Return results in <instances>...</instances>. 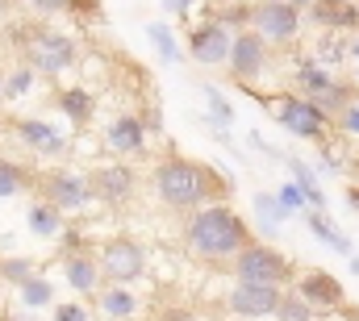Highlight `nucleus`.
I'll list each match as a JSON object with an SVG mask.
<instances>
[{
	"mask_svg": "<svg viewBox=\"0 0 359 321\" xmlns=\"http://www.w3.org/2000/svg\"><path fill=\"white\" fill-rule=\"evenodd\" d=\"M180 242H184V250L192 259L213 263V267H230V259L247 242H255V234L238 217V209H230V200H213V205H201V209L184 213Z\"/></svg>",
	"mask_w": 359,
	"mask_h": 321,
	"instance_id": "nucleus-1",
	"label": "nucleus"
},
{
	"mask_svg": "<svg viewBox=\"0 0 359 321\" xmlns=\"http://www.w3.org/2000/svg\"><path fill=\"white\" fill-rule=\"evenodd\" d=\"M151 188L155 196L176 209V213H192L201 205H213V200H226L234 188L201 159H184V155H168V159L155 163L151 171Z\"/></svg>",
	"mask_w": 359,
	"mask_h": 321,
	"instance_id": "nucleus-2",
	"label": "nucleus"
},
{
	"mask_svg": "<svg viewBox=\"0 0 359 321\" xmlns=\"http://www.w3.org/2000/svg\"><path fill=\"white\" fill-rule=\"evenodd\" d=\"M230 271L234 280H247V284H271V288H288L297 275H292V263L271 246V242H247L234 259H230Z\"/></svg>",
	"mask_w": 359,
	"mask_h": 321,
	"instance_id": "nucleus-3",
	"label": "nucleus"
},
{
	"mask_svg": "<svg viewBox=\"0 0 359 321\" xmlns=\"http://www.w3.org/2000/svg\"><path fill=\"white\" fill-rule=\"evenodd\" d=\"M268 109H271V117L284 125V134H292L297 142H326V134H330V117L313 100H305L297 92L271 96Z\"/></svg>",
	"mask_w": 359,
	"mask_h": 321,
	"instance_id": "nucleus-4",
	"label": "nucleus"
},
{
	"mask_svg": "<svg viewBox=\"0 0 359 321\" xmlns=\"http://www.w3.org/2000/svg\"><path fill=\"white\" fill-rule=\"evenodd\" d=\"M301 25H305V8L292 0H255L247 17V29H255L271 46H292Z\"/></svg>",
	"mask_w": 359,
	"mask_h": 321,
	"instance_id": "nucleus-5",
	"label": "nucleus"
},
{
	"mask_svg": "<svg viewBox=\"0 0 359 321\" xmlns=\"http://www.w3.org/2000/svg\"><path fill=\"white\" fill-rule=\"evenodd\" d=\"M38 192L42 200H50L55 209H63L67 217L72 213H88L96 205V192H92V179L88 171H76V167H55L38 179Z\"/></svg>",
	"mask_w": 359,
	"mask_h": 321,
	"instance_id": "nucleus-6",
	"label": "nucleus"
},
{
	"mask_svg": "<svg viewBox=\"0 0 359 321\" xmlns=\"http://www.w3.org/2000/svg\"><path fill=\"white\" fill-rule=\"evenodd\" d=\"M96 263H100L104 284H130V288L142 284L147 280V267H151L147 246L138 238H109L96 250Z\"/></svg>",
	"mask_w": 359,
	"mask_h": 321,
	"instance_id": "nucleus-7",
	"label": "nucleus"
},
{
	"mask_svg": "<svg viewBox=\"0 0 359 321\" xmlns=\"http://www.w3.org/2000/svg\"><path fill=\"white\" fill-rule=\"evenodd\" d=\"M25 59L38 76H63V71L76 67L80 46H76V38H67L59 29H34L29 42H25Z\"/></svg>",
	"mask_w": 359,
	"mask_h": 321,
	"instance_id": "nucleus-8",
	"label": "nucleus"
},
{
	"mask_svg": "<svg viewBox=\"0 0 359 321\" xmlns=\"http://www.w3.org/2000/svg\"><path fill=\"white\" fill-rule=\"evenodd\" d=\"M226 67H230V80L234 83H247V88L259 83L271 67V42H264L255 29H234Z\"/></svg>",
	"mask_w": 359,
	"mask_h": 321,
	"instance_id": "nucleus-9",
	"label": "nucleus"
},
{
	"mask_svg": "<svg viewBox=\"0 0 359 321\" xmlns=\"http://www.w3.org/2000/svg\"><path fill=\"white\" fill-rule=\"evenodd\" d=\"M230 42H234V29L222 21V17H205L188 29V59L196 67H226L230 59Z\"/></svg>",
	"mask_w": 359,
	"mask_h": 321,
	"instance_id": "nucleus-10",
	"label": "nucleus"
},
{
	"mask_svg": "<svg viewBox=\"0 0 359 321\" xmlns=\"http://www.w3.org/2000/svg\"><path fill=\"white\" fill-rule=\"evenodd\" d=\"M280 296H284V288L234 280L230 292H226V309L243 321H268V317H276V309H280Z\"/></svg>",
	"mask_w": 359,
	"mask_h": 321,
	"instance_id": "nucleus-11",
	"label": "nucleus"
},
{
	"mask_svg": "<svg viewBox=\"0 0 359 321\" xmlns=\"http://www.w3.org/2000/svg\"><path fill=\"white\" fill-rule=\"evenodd\" d=\"M13 134L38 159H63L67 155V134L55 121H46V117H17L13 121Z\"/></svg>",
	"mask_w": 359,
	"mask_h": 321,
	"instance_id": "nucleus-12",
	"label": "nucleus"
},
{
	"mask_svg": "<svg viewBox=\"0 0 359 321\" xmlns=\"http://www.w3.org/2000/svg\"><path fill=\"white\" fill-rule=\"evenodd\" d=\"M104 146H109V155H117V159H142L147 146H151V134H147L142 117H138L134 109H126V113H117V117L104 125Z\"/></svg>",
	"mask_w": 359,
	"mask_h": 321,
	"instance_id": "nucleus-13",
	"label": "nucleus"
},
{
	"mask_svg": "<svg viewBox=\"0 0 359 321\" xmlns=\"http://www.w3.org/2000/svg\"><path fill=\"white\" fill-rule=\"evenodd\" d=\"M92 179V192H96V200L100 205H126V200H134V192H138V171L130 167V163H104V167H92L88 171Z\"/></svg>",
	"mask_w": 359,
	"mask_h": 321,
	"instance_id": "nucleus-14",
	"label": "nucleus"
},
{
	"mask_svg": "<svg viewBox=\"0 0 359 321\" xmlns=\"http://www.w3.org/2000/svg\"><path fill=\"white\" fill-rule=\"evenodd\" d=\"M63 280H67V288H72L76 296H96V292H100V284H104L100 263H96V250L80 246V250L63 254Z\"/></svg>",
	"mask_w": 359,
	"mask_h": 321,
	"instance_id": "nucleus-15",
	"label": "nucleus"
},
{
	"mask_svg": "<svg viewBox=\"0 0 359 321\" xmlns=\"http://www.w3.org/2000/svg\"><path fill=\"white\" fill-rule=\"evenodd\" d=\"M104 321H134L142 313V296L130 284H100V292L92 296Z\"/></svg>",
	"mask_w": 359,
	"mask_h": 321,
	"instance_id": "nucleus-16",
	"label": "nucleus"
},
{
	"mask_svg": "<svg viewBox=\"0 0 359 321\" xmlns=\"http://www.w3.org/2000/svg\"><path fill=\"white\" fill-rule=\"evenodd\" d=\"M297 292H301L313 309H343V301H347L343 284H339L330 271H305V275L297 280Z\"/></svg>",
	"mask_w": 359,
	"mask_h": 321,
	"instance_id": "nucleus-17",
	"label": "nucleus"
},
{
	"mask_svg": "<svg viewBox=\"0 0 359 321\" xmlns=\"http://www.w3.org/2000/svg\"><path fill=\"white\" fill-rule=\"evenodd\" d=\"M334 80H339V76H334L330 67H322L313 55H301V59L292 63V92H297V96H305V100H318V96H322Z\"/></svg>",
	"mask_w": 359,
	"mask_h": 321,
	"instance_id": "nucleus-18",
	"label": "nucleus"
},
{
	"mask_svg": "<svg viewBox=\"0 0 359 321\" xmlns=\"http://www.w3.org/2000/svg\"><path fill=\"white\" fill-rule=\"evenodd\" d=\"M25 230H29L34 238L50 242V238H59V234L67 230V213L55 209L50 200H29V209H25Z\"/></svg>",
	"mask_w": 359,
	"mask_h": 321,
	"instance_id": "nucleus-19",
	"label": "nucleus"
},
{
	"mask_svg": "<svg viewBox=\"0 0 359 321\" xmlns=\"http://www.w3.org/2000/svg\"><path fill=\"white\" fill-rule=\"evenodd\" d=\"M305 13H309L318 25L334 29V34H339V29H359V4L355 0H330V4L318 0V4H309Z\"/></svg>",
	"mask_w": 359,
	"mask_h": 321,
	"instance_id": "nucleus-20",
	"label": "nucleus"
},
{
	"mask_svg": "<svg viewBox=\"0 0 359 321\" xmlns=\"http://www.w3.org/2000/svg\"><path fill=\"white\" fill-rule=\"evenodd\" d=\"M17 305H21L25 313H42V309H50V305H55V284H50L46 275L29 271V275L17 284Z\"/></svg>",
	"mask_w": 359,
	"mask_h": 321,
	"instance_id": "nucleus-21",
	"label": "nucleus"
},
{
	"mask_svg": "<svg viewBox=\"0 0 359 321\" xmlns=\"http://www.w3.org/2000/svg\"><path fill=\"white\" fill-rule=\"evenodd\" d=\"M55 104L63 109V117H67L72 125H88L92 113H96V96H92L88 88H80V83H72V88H59Z\"/></svg>",
	"mask_w": 359,
	"mask_h": 321,
	"instance_id": "nucleus-22",
	"label": "nucleus"
},
{
	"mask_svg": "<svg viewBox=\"0 0 359 321\" xmlns=\"http://www.w3.org/2000/svg\"><path fill=\"white\" fill-rule=\"evenodd\" d=\"M305 226H309V234L322 242V246H330V250H339V254H347V259L355 254L351 238H347V234H343L330 217H326V209H309V213H305Z\"/></svg>",
	"mask_w": 359,
	"mask_h": 321,
	"instance_id": "nucleus-23",
	"label": "nucleus"
},
{
	"mask_svg": "<svg viewBox=\"0 0 359 321\" xmlns=\"http://www.w3.org/2000/svg\"><path fill=\"white\" fill-rule=\"evenodd\" d=\"M284 163H288V175H292V184L305 192L309 209H326V192H322V179H318V171H313L309 163H301V159H284Z\"/></svg>",
	"mask_w": 359,
	"mask_h": 321,
	"instance_id": "nucleus-24",
	"label": "nucleus"
},
{
	"mask_svg": "<svg viewBox=\"0 0 359 321\" xmlns=\"http://www.w3.org/2000/svg\"><path fill=\"white\" fill-rule=\"evenodd\" d=\"M147 38H151V46H155V55H159L168 67H176L180 63V42H176V34H172V25H168V21H147Z\"/></svg>",
	"mask_w": 359,
	"mask_h": 321,
	"instance_id": "nucleus-25",
	"label": "nucleus"
},
{
	"mask_svg": "<svg viewBox=\"0 0 359 321\" xmlns=\"http://www.w3.org/2000/svg\"><path fill=\"white\" fill-rule=\"evenodd\" d=\"M205 96H209V113H205V121L217 130V134H230V125H234V104L222 96V88H213V83H205L201 88Z\"/></svg>",
	"mask_w": 359,
	"mask_h": 321,
	"instance_id": "nucleus-26",
	"label": "nucleus"
},
{
	"mask_svg": "<svg viewBox=\"0 0 359 321\" xmlns=\"http://www.w3.org/2000/svg\"><path fill=\"white\" fill-rule=\"evenodd\" d=\"M355 92H359L355 83L334 80L330 88H326V92H322V96H318V100H313V104H318V109H322V113L330 117V125H334V117H339V113H343V109L351 104V96H355Z\"/></svg>",
	"mask_w": 359,
	"mask_h": 321,
	"instance_id": "nucleus-27",
	"label": "nucleus"
},
{
	"mask_svg": "<svg viewBox=\"0 0 359 321\" xmlns=\"http://www.w3.org/2000/svg\"><path fill=\"white\" fill-rule=\"evenodd\" d=\"M38 80H42V76H38L29 63H25V67H13V71L4 76V104H17V100H25V96L38 88Z\"/></svg>",
	"mask_w": 359,
	"mask_h": 321,
	"instance_id": "nucleus-28",
	"label": "nucleus"
},
{
	"mask_svg": "<svg viewBox=\"0 0 359 321\" xmlns=\"http://www.w3.org/2000/svg\"><path fill=\"white\" fill-rule=\"evenodd\" d=\"M313 317H318V309H313L297 288H284L280 309H276V321H313Z\"/></svg>",
	"mask_w": 359,
	"mask_h": 321,
	"instance_id": "nucleus-29",
	"label": "nucleus"
},
{
	"mask_svg": "<svg viewBox=\"0 0 359 321\" xmlns=\"http://www.w3.org/2000/svg\"><path fill=\"white\" fill-rule=\"evenodd\" d=\"M29 184H34V179H29V171H25V167H17V163L0 159V200H13V196H21Z\"/></svg>",
	"mask_w": 359,
	"mask_h": 321,
	"instance_id": "nucleus-30",
	"label": "nucleus"
},
{
	"mask_svg": "<svg viewBox=\"0 0 359 321\" xmlns=\"http://www.w3.org/2000/svg\"><path fill=\"white\" fill-rule=\"evenodd\" d=\"M255 213H259V221H264V230H268V234H276V226H284V221H288V213L280 209L276 192H255Z\"/></svg>",
	"mask_w": 359,
	"mask_h": 321,
	"instance_id": "nucleus-31",
	"label": "nucleus"
},
{
	"mask_svg": "<svg viewBox=\"0 0 359 321\" xmlns=\"http://www.w3.org/2000/svg\"><path fill=\"white\" fill-rule=\"evenodd\" d=\"M313 59H318L322 67H330V71H334V63H343V59H347V42H339V34L330 29V34H326V38L318 42V50H313Z\"/></svg>",
	"mask_w": 359,
	"mask_h": 321,
	"instance_id": "nucleus-32",
	"label": "nucleus"
},
{
	"mask_svg": "<svg viewBox=\"0 0 359 321\" xmlns=\"http://www.w3.org/2000/svg\"><path fill=\"white\" fill-rule=\"evenodd\" d=\"M276 200H280V209H284L288 217H297V213H309V200H305V192H301L292 179L276 188Z\"/></svg>",
	"mask_w": 359,
	"mask_h": 321,
	"instance_id": "nucleus-33",
	"label": "nucleus"
},
{
	"mask_svg": "<svg viewBox=\"0 0 359 321\" xmlns=\"http://www.w3.org/2000/svg\"><path fill=\"white\" fill-rule=\"evenodd\" d=\"M334 125H339V130H343L347 138H355V142H359V92L351 96V104H347V109H343V113L334 117Z\"/></svg>",
	"mask_w": 359,
	"mask_h": 321,
	"instance_id": "nucleus-34",
	"label": "nucleus"
},
{
	"mask_svg": "<svg viewBox=\"0 0 359 321\" xmlns=\"http://www.w3.org/2000/svg\"><path fill=\"white\" fill-rule=\"evenodd\" d=\"M50 321H92V313L80 301H63V305H50Z\"/></svg>",
	"mask_w": 359,
	"mask_h": 321,
	"instance_id": "nucleus-35",
	"label": "nucleus"
},
{
	"mask_svg": "<svg viewBox=\"0 0 359 321\" xmlns=\"http://www.w3.org/2000/svg\"><path fill=\"white\" fill-rule=\"evenodd\" d=\"M29 271H34V263H29V259H4V263H0V275H4L8 284H21Z\"/></svg>",
	"mask_w": 359,
	"mask_h": 321,
	"instance_id": "nucleus-36",
	"label": "nucleus"
},
{
	"mask_svg": "<svg viewBox=\"0 0 359 321\" xmlns=\"http://www.w3.org/2000/svg\"><path fill=\"white\" fill-rule=\"evenodd\" d=\"M138 117H142L147 134H163V117H159V109H155V104H147V113H138Z\"/></svg>",
	"mask_w": 359,
	"mask_h": 321,
	"instance_id": "nucleus-37",
	"label": "nucleus"
},
{
	"mask_svg": "<svg viewBox=\"0 0 359 321\" xmlns=\"http://www.w3.org/2000/svg\"><path fill=\"white\" fill-rule=\"evenodd\" d=\"M25 8H34V13H59V8H67V0H25Z\"/></svg>",
	"mask_w": 359,
	"mask_h": 321,
	"instance_id": "nucleus-38",
	"label": "nucleus"
},
{
	"mask_svg": "<svg viewBox=\"0 0 359 321\" xmlns=\"http://www.w3.org/2000/svg\"><path fill=\"white\" fill-rule=\"evenodd\" d=\"M347 63H351V76H355V88H359V29L351 34V42H347Z\"/></svg>",
	"mask_w": 359,
	"mask_h": 321,
	"instance_id": "nucleus-39",
	"label": "nucleus"
},
{
	"mask_svg": "<svg viewBox=\"0 0 359 321\" xmlns=\"http://www.w3.org/2000/svg\"><path fill=\"white\" fill-rule=\"evenodd\" d=\"M159 4H163V13L184 17V13H192V4H196V0H159Z\"/></svg>",
	"mask_w": 359,
	"mask_h": 321,
	"instance_id": "nucleus-40",
	"label": "nucleus"
},
{
	"mask_svg": "<svg viewBox=\"0 0 359 321\" xmlns=\"http://www.w3.org/2000/svg\"><path fill=\"white\" fill-rule=\"evenodd\" d=\"M347 200H351V209L359 213V188H351V192H347Z\"/></svg>",
	"mask_w": 359,
	"mask_h": 321,
	"instance_id": "nucleus-41",
	"label": "nucleus"
},
{
	"mask_svg": "<svg viewBox=\"0 0 359 321\" xmlns=\"http://www.w3.org/2000/svg\"><path fill=\"white\" fill-rule=\"evenodd\" d=\"M351 275H359V254H351Z\"/></svg>",
	"mask_w": 359,
	"mask_h": 321,
	"instance_id": "nucleus-42",
	"label": "nucleus"
},
{
	"mask_svg": "<svg viewBox=\"0 0 359 321\" xmlns=\"http://www.w3.org/2000/svg\"><path fill=\"white\" fill-rule=\"evenodd\" d=\"M292 4H301V8H309V4H318V0H292Z\"/></svg>",
	"mask_w": 359,
	"mask_h": 321,
	"instance_id": "nucleus-43",
	"label": "nucleus"
},
{
	"mask_svg": "<svg viewBox=\"0 0 359 321\" xmlns=\"http://www.w3.org/2000/svg\"><path fill=\"white\" fill-rule=\"evenodd\" d=\"M0 104H4V76H0Z\"/></svg>",
	"mask_w": 359,
	"mask_h": 321,
	"instance_id": "nucleus-44",
	"label": "nucleus"
},
{
	"mask_svg": "<svg viewBox=\"0 0 359 321\" xmlns=\"http://www.w3.org/2000/svg\"><path fill=\"white\" fill-rule=\"evenodd\" d=\"M347 321H359V317H347Z\"/></svg>",
	"mask_w": 359,
	"mask_h": 321,
	"instance_id": "nucleus-45",
	"label": "nucleus"
}]
</instances>
